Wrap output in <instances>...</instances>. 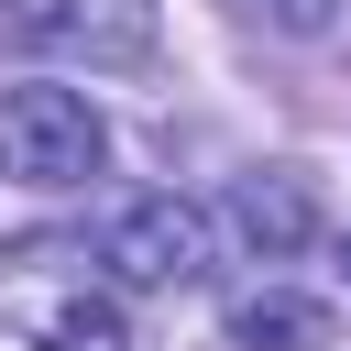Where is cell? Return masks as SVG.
Instances as JSON below:
<instances>
[{
    "label": "cell",
    "mask_w": 351,
    "mask_h": 351,
    "mask_svg": "<svg viewBox=\"0 0 351 351\" xmlns=\"http://www.w3.org/2000/svg\"><path fill=\"white\" fill-rule=\"evenodd\" d=\"M11 22L88 55V66H143L154 55V0H11Z\"/></svg>",
    "instance_id": "4"
},
{
    "label": "cell",
    "mask_w": 351,
    "mask_h": 351,
    "mask_svg": "<svg viewBox=\"0 0 351 351\" xmlns=\"http://www.w3.org/2000/svg\"><path fill=\"white\" fill-rule=\"evenodd\" d=\"M110 165V121L77 88H11L0 99V176L22 186H88Z\"/></svg>",
    "instance_id": "2"
},
{
    "label": "cell",
    "mask_w": 351,
    "mask_h": 351,
    "mask_svg": "<svg viewBox=\"0 0 351 351\" xmlns=\"http://www.w3.org/2000/svg\"><path fill=\"white\" fill-rule=\"evenodd\" d=\"M340 263H351V241H340Z\"/></svg>",
    "instance_id": "7"
},
{
    "label": "cell",
    "mask_w": 351,
    "mask_h": 351,
    "mask_svg": "<svg viewBox=\"0 0 351 351\" xmlns=\"http://www.w3.org/2000/svg\"><path fill=\"white\" fill-rule=\"evenodd\" d=\"M0 329L33 351H121V296L88 274L77 241H11L0 252Z\"/></svg>",
    "instance_id": "1"
},
{
    "label": "cell",
    "mask_w": 351,
    "mask_h": 351,
    "mask_svg": "<svg viewBox=\"0 0 351 351\" xmlns=\"http://www.w3.org/2000/svg\"><path fill=\"white\" fill-rule=\"evenodd\" d=\"M230 219H241L263 252H296V241H307V186H296V176H252V186L230 197Z\"/></svg>",
    "instance_id": "5"
},
{
    "label": "cell",
    "mask_w": 351,
    "mask_h": 351,
    "mask_svg": "<svg viewBox=\"0 0 351 351\" xmlns=\"http://www.w3.org/2000/svg\"><path fill=\"white\" fill-rule=\"evenodd\" d=\"M99 263H110V285H197L208 274V208L197 197H132V208H110Z\"/></svg>",
    "instance_id": "3"
},
{
    "label": "cell",
    "mask_w": 351,
    "mask_h": 351,
    "mask_svg": "<svg viewBox=\"0 0 351 351\" xmlns=\"http://www.w3.org/2000/svg\"><path fill=\"white\" fill-rule=\"evenodd\" d=\"M274 22H285V33H318V22H329V0H274Z\"/></svg>",
    "instance_id": "6"
}]
</instances>
